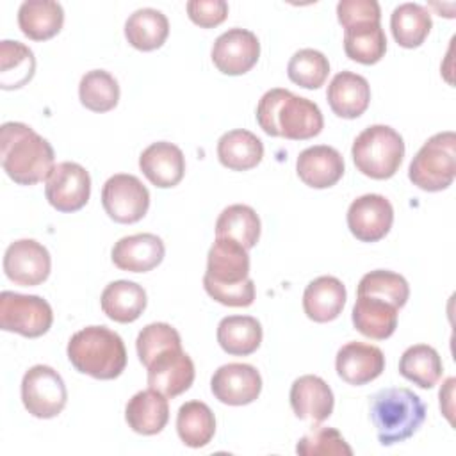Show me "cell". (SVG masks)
<instances>
[{
	"label": "cell",
	"mask_w": 456,
	"mask_h": 456,
	"mask_svg": "<svg viewBox=\"0 0 456 456\" xmlns=\"http://www.w3.org/2000/svg\"><path fill=\"white\" fill-rule=\"evenodd\" d=\"M203 287L224 306H249L255 301V283L249 278L248 249L237 240L216 237L207 255Z\"/></svg>",
	"instance_id": "obj_1"
},
{
	"label": "cell",
	"mask_w": 456,
	"mask_h": 456,
	"mask_svg": "<svg viewBox=\"0 0 456 456\" xmlns=\"http://www.w3.org/2000/svg\"><path fill=\"white\" fill-rule=\"evenodd\" d=\"M0 160L7 176L20 185L39 183L55 167L52 144L20 121H7L0 126Z\"/></svg>",
	"instance_id": "obj_2"
},
{
	"label": "cell",
	"mask_w": 456,
	"mask_h": 456,
	"mask_svg": "<svg viewBox=\"0 0 456 456\" xmlns=\"http://www.w3.org/2000/svg\"><path fill=\"white\" fill-rule=\"evenodd\" d=\"M256 121L267 135L292 141L312 139L321 134L324 119L315 102L289 89H269L256 105Z\"/></svg>",
	"instance_id": "obj_3"
},
{
	"label": "cell",
	"mask_w": 456,
	"mask_h": 456,
	"mask_svg": "<svg viewBox=\"0 0 456 456\" xmlns=\"http://www.w3.org/2000/svg\"><path fill=\"white\" fill-rule=\"evenodd\" d=\"M71 365L94 379H114L126 367L123 338L105 326H87L71 335L68 342Z\"/></svg>",
	"instance_id": "obj_4"
},
{
	"label": "cell",
	"mask_w": 456,
	"mask_h": 456,
	"mask_svg": "<svg viewBox=\"0 0 456 456\" xmlns=\"http://www.w3.org/2000/svg\"><path fill=\"white\" fill-rule=\"evenodd\" d=\"M426 419V404L408 388L392 387L370 397V420L381 445H394L410 438Z\"/></svg>",
	"instance_id": "obj_5"
},
{
	"label": "cell",
	"mask_w": 456,
	"mask_h": 456,
	"mask_svg": "<svg viewBox=\"0 0 456 456\" xmlns=\"http://www.w3.org/2000/svg\"><path fill=\"white\" fill-rule=\"evenodd\" d=\"M351 155L360 173L374 180H387L403 162L404 141L388 125H370L356 135Z\"/></svg>",
	"instance_id": "obj_6"
},
{
	"label": "cell",
	"mask_w": 456,
	"mask_h": 456,
	"mask_svg": "<svg viewBox=\"0 0 456 456\" xmlns=\"http://www.w3.org/2000/svg\"><path fill=\"white\" fill-rule=\"evenodd\" d=\"M456 176V134L438 132L431 135L408 167V178L413 185L428 192L447 189Z\"/></svg>",
	"instance_id": "obj_7"
},
{
	"label": "cell",
	"mask_w": 456,
	"mask_h": 456,
	"mask_svg": "<svg viewBox=\"0 0 456 456\" xmlns=\"http://www.w3.org/2000/svg\"><path fill=\"white\" fill-rule=\"evenodd\" d=\"M53 322V312L46 299L11 290L0 294V328L28 338L45 335Z\"/></svg>",
	"instance_id": "obj_8"
},
{
	"label": "cell",
	"mask_w": 456,
	"mask_h": 456,
	"mask_svg": "<svg viewBox=\"0 0 456 456\" xmlns=\"http://www.w3.org/2000/svg\"><path fill=\"white\" fill-rule=\"evenodd\" d=\"M21 401L30 415L53 419L64 410L68 401L64 379L50 365H34L23 374Z\"/></svg>",
	"instance_id": "obj_9"
},
{
	"label": "cell",
	"mask_w": 456,
	"mask_h": 456,
	"mask_svg": "<svg viewBox=\"0 0 456 456\" xmlns=\"http://www.w3.org/2000/svg\"><path fill=\"white\" fill-rule=\"evenodd\" d=\"M102 205L112 221L132 224L146 216L150 192L137 176L118 173L103 183Z\"/></svg>",
	"instance_id": "obj_10"
},
{
	"label": "cell",
	"mask_w": 456,
	"mask_h": 456,
	"mask_svg": "<svg viewBox=\"0 0 456 456\" xmlns=\"http://www.w3.org/2000/svg\"><path fill=\"white\" fill-rule=\"evenodd\" d=\"M45 196L59 212L80 210L91 196V176L77 162H59L46 178Z\"/></svg>",
	"instance_id": "obj_11"
},
{
	"label": "cell",
	"mask_w": 456,
	"mask_h": 456,
	"mask_svg": "<svg viewBox=\"0 0 456 456\" xmlns=\"http://www.w3.org/2000/svg\"><path fill=\"white\" fill-rule=\"evenodd\" d=\"M52 269L48 249L34 239H18L11 242L4 255L5 276L21 287L43 283Z\"/></svg>",
	"instance_id": "obj_12"
},
{
	"label": "cell",
	"mask_w": 456,
	"mask_h": 456,
	"mask_svg": "<svg viewBox=\"0 0 456 456\" xmlns=\"http://www.w3.org/2000/svg\"><path fill=\"white\" fill-rule=\"evenodd\" d=\"M148 387L166 397H176L191 388L194 381V363L182 346L167 347L153 356L146 365Z\"/></svg>",
	"instance_id": "obj_13"
},
{
	"label": "cell",
	"mask_w": 456,
	"mask_h": 456,
	"mask_svg": "<svg viewBox=\"0 0 456 456\" xmlns=\"http://www.w3.org/2000/svg\"><path fill=\"white\" fill-rule=\"evenodd\" d=\"M212 62L224 75L248 73L260 57L258 37L246 28H228L212 45Z\"/></svg>",
	"instance_id": "obj_14"
},
{
	"label": "cell",
	"mask_w": 456,
	"mask_h": 456,
	"mask_svg": "<svg viewBox=\"0 0 456 456\" xmlns=\"http://www.w3.org/2000/svg\"><path fill=\"white\" fill-rule=\"evenodd\" d=\"M394 208L381 194H363L347 208L349 232L362 242H378L392 228Z\"/></svg>",
	"instance_id": "obj_15"
},
{
	"label": "cell",
	"mask_w": 456,
	"mask_h": 456,
	"mask_svg": "<svg viewBox=\"0 0 456 456\" xmlns=\"http://www.w3.org/2000/svg\"><path fill=\"white\" fill-rule=\"evenodd\" d=\"M210 390L223 404L244 406L260 395L262 376L249 363H226L214 372Z\"/></svg>",
	"instance_id": "obj_16"
},
{
	"label": "cell",
	"mask_w": 456,
	"mask_h": 456,
	"mask_svg": "<svg viewBox=\"0 0 456 456\" xmlns=\"http://www.w3.org/2000/svg\"><path fill=\"white\" fill-rule=\"evenodd\" d=\"M335 369L346 383L362 387L376 379L385 370V356L376 346L347 342L337 353Z\"/></svg>",
	"instance_id": "obj_17"
},
{
	"label": "cell",
	"mask_w": 456,
	"mask_h": 456,
	"mask_svg": "<svg viewBox=\"0 0 456 456\" xmlns=\"http://www.w3.org/2000/svg\"><path fill=\"white\" fill-rule=\"evenodd\" d=\"M289 399L294 415L312 424L326 420L331 415L335 404L330 385L314 374H305L294 379Z\"/></svg>",
	"instance_id": "obj_18"
},
{
	"label": "cell",
	"mask_w": 456,
	"mask_h": 456,
	"mask_svg": "<svg viewBox=\"0 0 456 456\" xmlns=\"http://www.w3.org/2000/svg\"><path fill=\"white\" fill-rule=\"evenodd\" d=\"M139 167L155 187L169 189L182 182L185 175V157L176 144L157 141L142 150Z\"/></svg>",
	"instance_id": "obj_19"
},
{
	"label": "cell",
	"mask_w": 456,
	"mask_h": 456,
	"mask_svg": "<svg viewBox=\"0 0 456 456\" xmlns=\"http://www.w3.org/2000/svg\"><path fill=\"white\" fill-rule=\"evenodd\" d=\"M164 242L155 233H135L119 239L112 248V262L121 271L148 273L164 260Z\"/></svg>",
	"instance_id": "obj_20"
},
{
	"label": "cell",
	"mask_w": 456,
	"mask_h": 456,
	"mask_svg": "<svg viewBox=\"0 0 456 456\" xmlns=\"http://www.w3.org/2000/svg\"><path fill=\"white\" fill-rule=\"evenodd\" d=\"M297 176L314 189H328L344 175V159L338 150L328 144H317L303 150L296 162Z\"/></svg>",
	"instance_id": "obj_21"
},
{
	"label": "cell",
	"mask_w": 456,
	"mask_h": 456,
	"mask_svg": "<svg viewBox=\"0 0 456 456\" xmlns=\"http://www.w3.org/2000/svg\"><path fill=\"white\" fill-rule=\"evenodd\" d=\"M326 98L338 118L354 119L369 107L370 86L367 78L358 73L340 71L331 78Z\"/></svg>",
	"instance_id": "obj_22"
},
{
	"label": "cell",
	"mask_w": 456,
	"mask_h": 456,
	"mask_svg": "<svg viewBox=\"0 0 456 456\" xmlns=\"http://www.w3.org/2000/svg\"><path fill=\"white\" fill-rule=\"evenodd\" d=\"M397 312L399 308L392 303L369 296V294H356V303L353 306V324L354 328L369 338L385 340L394 335L397 328Z\"/></svg>",
	"instance_id": "obj_23"
},
{
	"label": "cell",
	"mask_w": 456,
	"mask_h": 456,
	"mask_svg": "<svg viewBox=\"0 0 456 456\" xmlns=\"http://www.w3.org/2000/svg\"><path fill=\"white\" fill-rule=\"evenodd\" d=\"M346 296V287L338 278L319 276L303 292V310L314 322H330L340 315Z\"/></svg>",
	"instance_id": "obj_24"
},
{
	"label": "cell",
	"mask_w": 456,
	"mask_h": 456,
	"mask_svg": "<svg viewBox=\"0 0 456 456\" xmlns=\"http://www.w3.org/2000/svg\"><path fill=\"white\" fill-rule=\"evenodd\" d=\"M126 424L139 435H157L169 420L167 397L160 392L148 388L134 394L125 408Z\"/></svg>",
	"instance_id": "obj_25"
},
{
	"label": "cell",
	"mask_w": 456,
	"mask_h": 456,
	"mask_svg": "<svg viewBox=\"0 0 456 456\" xmlns=\"http://www.w3.org/2000/svg\"><path fill=\"white\" fill-rule=\"evenodd\" d=\"M62 23V5L53 0H25L18 9L20 30L34 41H46L57 36Z\"/></svg>",
	"instance_id": "obj_26"
},
{
	"label": "cell",
	"mask_w": 456,
	"mask_h": 456,
	"mask_svg": "<svg viewBox=\"0 0 456 456\" xmlns=\"http://www.w3.org/2000/svg\"><path fill=\"white\" fill-rule=\"evenodd\" d=\"M264 157L262 141L249 130L237 128L223 134L217 141V159L232 171H248L260 164Z\"/></svg>",
	"instance_id": "obj_27"
},
{
	"label": "cell",
	"mask_w": 456,
	"mask_h": 456,
	"mask_svg": "<svg viewBox=\"0 0 456 456\" xmlns=\"http://www.w3.org/2000/svg\"><path fill=\"white\" fill-rule=\"evenodd\" d=\"M100 305L109 319L121 324L134 322L146 308V292L135 281L118 280L103 289Z\"/></svg>",
	"instance_id": "obj_28"
},
{
	"label": "cell",
	"mask_w": 456,
	"mask_h": 456,
	"mask_svg": "<svg viewBox=\"0 0 456 456\" xmlns=\"http://www.w3.org/2000/svg\"><path fill=\"white\" fill-rule=\"evenodd\" d=\"M169 34V21L164 12L153 7H142L134 11L125 21L126 41L141 50L151 52L160 48Z\"/></svg>",
	"instance_id": "obj_29"
},
{
	"label": "cell",
	"mask_w": 456,
	"mask_h": 456,
	"mask_svg": "<svg viewBox=\"0 0 456 456\" xmlns=\"http://www.w3.org/2000/svg\"><path fill=\"white\" fill-rule=\"evenodd\" d=\"M221 349L233 356H248L260 347L262 326L251 315H228L217 324Z\"/></svg>",
	"instance_id": "obj_30"
},
{
	"label": "cell",
	"mask_w": 456,
	"mask_h": 456,
	"mask_svg": "<svg viewBox=\"0 0 456 456\" xmlns=\"http://www.w3.org/2000/svg\"><path fill=\"white\" fill-rule=\"evenodd\" d=\"M433 27L429 11L413 2L397 5L390 16V28L395 43L403 48H417L424 43Z\"/></svg>",
	"instance_id": "obj_31"
},
{
	"label": "cell",
	"mask_w": 456,
	"mask_h": 456,
	"mask_svg": "<svg viewBox=\"0 0 456 456\" xmlns=\"http://www.w3.org/2000/svg\"><path fill=\"white\" fill-rule=\"evenodd\" d=\"M176 431L187 447H205L216 433V417L208 404L201 401L183 403L176 415Z\"/></svg>",
	"instance_id": "obj_32"
},
{
	"label": "cell",
	"mask_w": 456,
	"mask_h": 456,
	"mask_svg": "<svg viewBox=\"0 0 456 456\" xmlns=\"http://www.w3.org/2000/svg\"><path fill=\"white\" fill-rule=\"evenodd\" d=\"M444 372L442 358L428 344L410 346L399 360V374L420 388H433Z\"/></svg>",
	"instance_id": "obj_33"
},
{
	"label": "cell",
	"mask_w": 456,
	"mask_h": 456,
	"mask_svg": "<svg viewBox=\"0 0 456 456\" xmlns=\"http://www.w3.org/2000/svg\"><path fill=\"white\" fill-rule=\"evenodd\" d=\"M344 52L360 64H376L387 52L381 23H360L344 28Z\"/></svg>",
	"instance_id": "obj_34"
},
{
	"label": "cell",
	"mask_w": 456,
	"mask_h": 456,
	"mask_svg": "<svg viewBox=\"0 0 456 456\" xmlns=\"http://www.w3.org/2000/svg\"><path fill=\"white\" fill-rule=\"evenodd\" d=\"M216 237L237 240L246 249H251L260 239V217L248 205H230L216 221Z\"/></svg>",
	"instance_id": "obj_35"
},
{
	"label": "cell",
	"mask_w": 456,
	"mask_h": 456,
	"mask_svg": "<svg viewBox=\"0 0 456 456\" xmlns=\"http://www.w3.org/2000/svg\"><path fill=\"white\" fill-rule=\"evenodd\" d=\"M36 71V59L32 50L20 43L0 41V87L18 89L32 80Z\"/></svg>",
	"instance_id": "obj_36"
},
{
	"label": "cell",
	"mask_w": 456,
	"mask_h": 456,
	"mask_svg": "<svg viewBox=\"0 0 456 456\" xmlns=\"http://www.w3.org/2000/svg\"><path fill=\"white\" fill-rule=\"evenodd\" d=\"M78 98L93 112H109L119 102L118 80L105 69H91L80 78Z\"/></svg>",
	"instance_id": "obj_37"
},
{
	"label": "cell",
	"mask_w": 456,
	"mask_h": 456,
	"mask_svg": "<svg viewBox=\"0 0 456 456\" xmlns=\"http://www.w3.org/2000/svg\"><path fill=\"white\" fill-rule=\"evenodd\" d=\"M328 73V57L314 48L297 50L287 64L289 78L305 89H319L326 82Z\"/></svg>",
	"instance_id": "obj_38"
},
{
	"label": "cell",
	"mask_w": 456,
	"mask_h": 456,
	"mask_svg": "<svg viewBox=\"0 0 456 456\" xmlns=\"http://www.w3.org/2000/svg\"><path fill=\"white\" fill-rule=\"evenodd\" d=\"M356 294L376 296L397 308H403L410 297V287L401 274L387 269H376L362 276Z\"/></svg>",
	"instance_id": "obj_39"
},
{
	"label": "cell",
	"mask_w": 456,
	"mask_h": 456,
	"mask_svg": "<svg viewBox=\"0 0 456 456\" xmlns=\"http://www.w3.org/2000/svg\"><path fill=\"white\" fill-rule=\"evenodd\" d=\"M296 452L301 456H351L353 449L335 428H317L299 438Z\"/></svg>",
	"instance_id": "obj_40"
},
{
	"label": "cell",
	"mask_w": 456,
	"mask_h": 456,
	"mask_svg": "<svg viewBox=\"0 0 456 456\" xmlns=\"http://www.w3.org/2000/svg\"><path fill=\"white\" fill-rule=\"evenodd\" d=\"M176 346H182L180 333L167 322H151L144 326L135 340L137 356L144 367L153 360L155 354Z\"/></svg>",
	"instance_id": "obj_41"
},
{
	"label": "cell",
	"mask_w": 456,
	"mask_h": 456,
	"mask_svg": "<svg viewBox=\"0 0 456 456\" xmlns=\"http://www.w3.org/2000/svg\"><path fill=\"white\" fill-rule=\"evenodd\" d=\"M337 18L344 28L360 23H379L381 9L376 0H340Z\"/></svg>",
	"instance_id": "obj_42"
},
{
	"label": "cell",
	"mask_w": 456,
	"mask_h": 456,
	"mask_svg": "<svg viewBox=\"0 0 456 456\" xmlns=\"http://www.w3.org/2000/svg\"><path fill=\"white\" fill-rule=\"evenodd\" d=\"M187 14L192 23L212 28L226 20L228 4L224 0H191L187 2Z\"/></svg>",
	"instance_id": "obj_43"
}]
</instances>
